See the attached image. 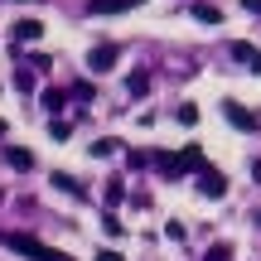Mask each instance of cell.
Instances as JSON below:
<instances>
[{
  "instance_id": "obj_25",
  "label": "cell",
  "mask_w": 261,
  "mask_h": 261,
  "mask_svg": "<svg viewBox=\"0 0 261 261\" xmlns=\"http://www.w3.org/2000/svg\"><path fill=\"white\" fill-rule=\"evenodd\" d=\"M68 261H73V256H68Z\"/></svg>"
},
{
  "instance_id": "obj_3",
  "label": "cell",
  "mask_w": 261,
  "mask_h": 261,
  "mask_svg": "<svg viewBox=\"0 0 261 261\" xmlns=\"http://www.w3.org/2000/svg\"><path fill=\"white\" fill-rule=\"evenodd\" d=\"M116 58H121V44H97L87 54V68L92 73H107V68H116Z\"/></svg>"
},
{
  "instance_id": "obj_4",
  "label": "cell",
  "mask_w": 261,
  "mask_h": 261,
  "mask_svg": "<svg viewBox=\"0 0 261 261\" xmlns=\"http://www.w3.org/2000/svg\"><path fill=\"white\" fill-rule=\"evenodd\" d=\"M223 116H227V121H232L237 130H256V126H261V121H256L252 112H247L242 102H223Z\"/></svg>"
},
{
  "instance_id": "obj_17",
  "label": "cell",
  "mask_w": 261,
  "mask_h": 261,
  "mask_svg": "<svg viewBox=\"0 0 261 261\" xmlns=\"http://www.w3.org/2000/svg\"><path fill=\"white\" fill-rule=\"evenodd\" d=\"M102 232H107V237H121V232H126V223H121L116 213H107V218H102Z\"/></svg>"
},
{
  "instance_id": "obj_5",
  "label": "cell",
  "mask_w": 261,
  "mask_h": 261,
  "mask_svg": "<svg viewBox=\"0 0 261 261\" xmlns=\"http://www.w3.org/2000/svg\"><path fill=\"white\" fill-rule=\"evenodd\" d=\"M39 34H44L39 19H15V24H10V39H15V44H34Z\"/></svg>"
},
{
  "instance_id": "obj_1",
  "label": "cell",
  "mask_w": 261,
  "mask_h": 261,
  "mask_svg": "<svg viewBox=\"0 0 261 261\" xmlns=\"http://www.w3.org/2000/svg\"><path fill=\"white\" fill-rule=\"evenodd\" d=\"M0 242H5L10 252L29 256V261H68L63 252H54V247H44L39 237H29V232H0Z\"/></svg>"
},
{
  "instance_id": "obj_14",
  "label": "cell",
  "mask_w": 261,
  "mask_h": 261,
  "mask_svg": "<svg viewBox=\"0 0 261 261\" xmlns=\"http://www.w3.org/2000/svg\"><path fill=\"white\" fill-rule=\"evenodd\" d=\"M126 92H130V97H145V92H150V73H130Z\"/></svg>"
},
{
  "instance_id": "obj_15",
  "label": "cell",
  "mask_w": 261,
  "mask_h": 261,
  "mask_svg": "<svg viewBox=\"0 0 261 261\" xmlns=\"http://www.w3.org/2000/svg\"><path fill=\"white\" fill-rule=\"evenodd\" d=\"M174 121H179V126H198V107H194V102H184V107L174 112Z\"/></svg>"
},
{
  "instance_id": "obj_8",
  "label": "cell",
  "mask_w": 261,
  "mask_h": 261,
  "mask_svg": "<svg viewBox=\"0 0 261 261\" xmlns=\"http://www.w3.org/2000/svg\"><path fill=\"white\" fill-rule=\"evenodd\" d=\"M5 165H10V169H34V155L19 150V145H5Z\"/></svg>"
},
{
  "instance_id": "obj_12",
  "label": "cell",
  "mask_w": 261,
  "mask_h": 261,
  "mask_svg": "<svg viewBox=\"0 0 261 261\" xmlns=\"http://www.w3.org/2000/svg\"><path fill=\"white\" fill-rule=\"evenodd\" d=\"M63 102H68V97L58 92V87H48V92H44V112H48V116H58V112H63Z\"/></svg>"
},
{
  "instance_id": "obj_24",
  "label": "cell",
  "mask_w": 261,
  "mask_h": 261,
  "mask_svg": "<svg viewBox=\"0 0 261 261\" xmlns=\"http://www.w3.org/2000/svg\"><path fill=\"white\" fill-rule=\"evenodd\" d=\"M256 227H261V213H256Z\"/></svg>"
},
{
  "instance_id": "obj_22",
  "label": "cell",
  "mask_w": 261,
  "mask_h": 261,
  "mask_svg": "<svg viewBox=\"0 0 261 261\" xmlns=\"http://www.w3.org/2000/svg\"><path fill=\"white\" fill-rule=\"evenodd\" d=\"M252 179H261V160H256V165H252Z\"/></svg>"
},
{
  "instance_id": "obj_11",
  "label": "cell",
  "mask_w": 261,
  "mask_h": 261,
  "mask_svg": "<svg viewBox=\"0 0 261 261\" xmlns=\"http://www.w3.org/2000/svg\"><path fill=\"white\" fill-rule=\"evenodd\" d=\"M194 19H203V24H223V10L208 5V0H198V5H194Z\"/></svg>"
},
{
  "instance_id": "obj_16",
  "label": "cell",
  "mask_w": 261,
  "mask_h": 261,
  "mask_svg": "<svg viewBox=\"0 0 261 261\" xmlns=\"http://www.w3.org/2000/svg\"><path fill=\"white\" fill-rule=\"evenodd\" d=\"M203 261H232V247H227V242H213L203 252Z\"/></svg>"
},
{
  "instance_id": "obj_6",
  "label": "cell",
  "mask_w": 261,
  "mask_h": 261,
  "mask_svg": "<svg viewBox=\"0 0 261 261\" xmlns=\"http://www.w3.org/2000/svg\"><path fill=\"white\" fill-rule=\"evenodd\" d=\"M155 165H160V174H165V179H179V174H184V150H179V155H169V150H160V155H155Z\"/></svg>"
},
{
  "instance_id": "obj_2",
  "label": "cell",
  "mask_w": 261,
  "mask_h": 261,
  "mask_svg": "<svg viewBox=\"0 0 261 261\" xmlns=\"http://www.w3.org/2000/svg\"><path fill=\"white\" fill-rule=\"evenodd\" d=\"M198 194H203V198H223V194H227L223 169H213V165H208V169H198Z\"/></svg>"
},
{
  "instance_id": "obj_7",
  "label": "cell",
  "mask_w": 261,
  "mask_h": 261,
  "mask_svg": "<svg viewBox=\"0 0 261 261\" xmlns=\"http://www.w3.org/2000/svg\"><path fill=\"white\" fill-rule=\"evenodd\" d=\"M136 5H145V0H87L92 15H121V10H136Z\"/></svg>"
},
{
  "instance_id": "obj_10",
  "label": "cell",
  "mask_w": 261,
  "mask_h": 261,
  "mask_svg": "<svg viewBox=\"0 0 261 261\" xmlns=\"http://www.w3.org/2000/svg\"><path fill=\"white\" fill-rule=\"evenodd\" d=\"M232 58H237V63H252V73H261V48H252V44H232Z\"/></svg>"
},
{
  "instance_id": "obj_19",
  "label": "cell",
  "mask_w": 261,
  "mask_h": 261,
  "mask_svg": "<svg viewBox=\"0 0 261 261\" xmlns=\"http://www.w3.org/2000/svg\"><path fill=\"white\" fill-rule=\"evenodd\" d=\"M48 136H54V140H68V121H48Z\"/></svg>"
},
{
  "instance_id": "obj_9",
  "label": "cell",
  "mask_w": 261,
  "mask_h": 261,
  "mask_svg": "<svg viewBox=\"0 0 261 261\" xmlns=\"http://www.w3.org/2000/svg\"><path fill=\"white\" fill-rule=\"evenodd\" d=\"M54 189H63V194H68V198H87V189H83V184H77V179H73V174H63V169H58V174H54Z\"/></svg>"
},
{
  "instance_id": "obj_13",
  "label": "cell",
  "mask_w": 261,
  "mask_h": 261,
  "mask_svg": "<svg viewBox=\"0 0 261 261\" xmlns=\"http://www.w3.org/2000/svg\"><path fill=\"white\" fill-rule=\"evenodd\" d=\"M116 150H121V140H116V136H102V140L92 145V155H97V160H107V155H116Z\"/></svg>"
},
{
  "instance_id": "obj_21",
  "label": "cell",
  "mask_w": 261,
  "mask_h": 261,
  "mask_svg": "<svg viewBox=\"0 0 261 261\" xmlns=\"http://www.w3.org/2000/svg\"><path fill=\"white\" fill-rule=\"evenodd\" d=\"M242 5H247V10H252V15H261V0H242Z\"/></svg>"
},
{
  "instance_id": "obj_23",
  "label": "cell",
  "mask_w": 261,
  "mask_h": 261,
  "mask_svg": "<svg viewBox=\"0 0 261 261\" xmlns=\"http://www.w3.org/2000/svg\"><path fill=\"white\" fill-rule=\"evenodd\" d=\"M5 130H10V126H5V116H0V136H5Z\"/></svg>"
},
{
  "instance_id": "obj_18",
  "label": "cell",
  "mask_w": 261,
  "mask_h": 261,
  "mask_svg": "<svg viewBox=\"0 0 261 261\" xmlns=\"http://www.w3.org/2000/svg\"><path fill=\"white\" fill-rule=\"evenodd\" d=\"M102 198H107V203H112V208L121 203V198H126V189H121V179H112V184H107V194H102Z\"/></svg>"
},
{
  "instance_id": "obj_20",
  "label": "cell",
  "mask_w": 261,
  "mask_h": 261,
  "mask_svg": "<svg viewBox=\"0 0 261 261\" xmlns=\"http://www.w3.org/2000/svg\"><path fill=\"white\" fill-rule=\"evenodd\" d=\"M97 261H121V252H112V247H107V252H97Z\"/></svg>"
}]
</instances>
